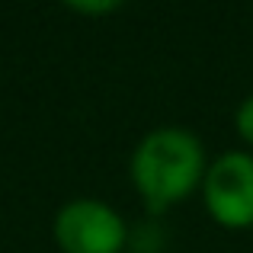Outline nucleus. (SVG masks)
<instances>
[{"mask_svg":"<svg viewBox=\"0 0 253 253\" xmlns=\"http://www.w3.org/2000/svg\"><path fill=\"white\" fill-rule=\"evenodd\" d=\"M205 211L221 228L241 231L253 224V154L224 151L209 164L202 179Z\"/></svg>","mask_w":253,"mask_h":253,"instance_id":"obj_2","label":"nucleus"},{"mask_svg":"<svg viewBox=\"0 0 253 253\" xmlns=\"http://www.w3.org/2000/svg\"><path fill=\"white\" fill-rule=\"evenodd\" d=\"M205 151L189 128L164 125L138 141L128 173L151 211H164L186 199L205 179Z\"/></svg>","mask_w":253,"mask_h":253,"instance_id":"obj_1","label":"nucleus"},{"mask_svg":"<svg viewBox=\"0 0 253 253\" xmlns=\"http://www.w3.org/2000/svg\"><path fill=\"white\" fill-rule=\"evenodd\" d=\"M74 13H109V10H119V3H71Z\"/></svg>","mask_w":253,"mask_h":253,"instance_id":"obj_5","label":"nucleus"},{"mask_svg":"<svg viewBox=\"0 0 253 253\" xmlns=\"http://www.w3.org/2000/svg\"><path fill=\"white\" fill-rule=\"evenodd\" d=\"M55 241L64 253H122L128 228L103 199H71L55 215Z\"/></svg>","mask_w":253,"mask_h":253,"instance_id":"obj_3","label":"nucleus"},{"mask_svg":"<svg viewBox=\"0 0 253 253\" xmlns=\"http://www.w3.org/2000/svg\"><path fill=\"white\" fill-rule=\"evenodd\" d=\"M234 128H237V135H241L244 141L253 148V93L244 99L241 106H237V112H234Z\"/></svg>","mask_w":253,"mask_h":253,"instance_id":"obj_4","label":"nucleus"}]
</instances>
